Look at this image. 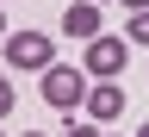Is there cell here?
<instances>
[{
  "mask_svg": "<svg viewBox=\"0 0 149 137\" xmlns=\"http://www.w3.org/2000/svg\"><path fill=\"white\" fill-rule=\"evenodd\" d=\"M124 6H130V13H149V0H124Z\"/></svg>",
  "mask_w": 149,
  "mask_h": 137,
  "instance_id": "obj_9",
  "label": "cell"
},
{
  "mask_svg": "<svg viewBox=\"0 0 149 137\" xmlns=\"http://www.w3.org/2000/svg\"><path fill=\"white\" fill-rule=\"evenodd\" d=\"M44 106H56V112H74V106H87V69L50 63V69H44Z\"/></svg>",
  "mask_w": 149,
  "mask_h": 137,
  "instance_id": "obj_1",
  "label": "cell"
},
{
  "mask_svg": "<svg viewBox=\"0 0 149 137\" xmlns=\"http://www.w3.org/2000/svg\"><path fill=\"white\" fill-rule=\"evenodd\" d=\"M25 137H44V131H25Z\"/></svg>",
  "mask_w": 149,
  "mask_h": 137,
  "instance_id": "obj_12",
  "label": "cell"
},
{
  "mask_svg": "<svg viewBox=\"0 0 149 137\" xmlns=\"http://www.w3.org/2000/svg\"><path fill=\"white\" fill-rule=\"evenodd\" d=\"M130 44H149V13H130V25H124Z\"/></svg>",
  "mask_w": 149,
  "mask_h": 137,
  "instance_id": "obj_6",
  "label": "cell"
},
{
  "mask_svg": "<svg viewBox=\"0 0 149 137\" xmlns=\"http://www.w3.org/2000/svg\"><path fill=\"white\" fill-rule=\"evenodd\" d=\"M62 31L68 37H100V0H74L62 13Z\"/></svg>",
  "mask_w": 149,
  "mask_h": 137,
  "instance_id": "obj_4",
  "label": "cell"
},
{
  "mask_svg": "<svg viewBox=\"0 0 149 137\" xmlns=\"http://www.w3.org/2000/svg\"><path fill=\"white\" fill-rule=\"evenodd\" d=\"M0 37H6V13H0Z\"/></svg>",
  "mask_w": 149,
  "mask_h": 137,
  "instance_id": "obj_10",
  "label": "cell"
},
{
  "mask_svg": "<svg viewBox=\"0 0 149 137\" xmlns=\"http://www.w3.org/2000/svg\"><path fill=\"white\" fill-rule=\"evenodd\" d=\"M137 137H149V125H137Z\"/></svg>",
  "mask_w": 149,
  "mask_h": 137,
  "instance_id": "obj_11",
  "label": "cell"
},
{
  "mask_svg": "<svg viewBox=\"0 0 149 137\" xmlns=\"http://www.w3.org/2000/svg\"><path fill=\"white\" fill-rule=\"evenodd\" d=\"M124 56H130V37H87V75H100V81H118V75H124Z\"/></svg>",
  "mask_w": 149,
  "mask_h": 137,
  "instance_id": "obj_3",
  "label": "cell"
},
{
  "mask_svg": "<svg viewBox=\"0 0 149 137\" xmlns=\"http://www.w3.org/2000/svg\"><path fill=\"white\" fill-rule=\"evenodd\" d=\"M87 112H93V119H118V112H124V87L118 81H100V87H87Z\"/></svg>",
  "mask_w": 149,
  "mask_h": 137,
  "instance_id": "obj_5",
  "label": "cell"
},
{
  "mask_svg": "<svg viewBox=\"0 0 149 137\" xmlns=\"http://www.w3.org/2000/svg\"><path fill=\"white\" fill-rule=\"evenodd\" d=\"M62 137H100V131H93V125H81V119H68V131Z\"/></svg>",
  "mask_w": 149,
  "mask_h": 137,
  "instance_id": "obj_8",
  "label": "cell"
},
{
  "mask_svg": "<svg viewBox=\"0 0 149 137\" xmlns=\"http://www.w3.org/2000/svg\"><path fill=\"white\" fill-rule=\"evenodd\" d=\"M6 112H13V81L0 75V119H6Z\"/></svg>",
  "mask_w": 149,
  "mask_h": 137,
  "instance_id": "obj_7",
  "label": "cell"
},
{
  "mask_svg": "<svg viewBox=\"0 0 149 137\" xmlns=\"http://www.w3.org/2000/svg\"><path fill=\"white\" fill-rule=\"evenodd\" d=\"M6 44V69H25V75H44L56 56H50V37L44 31H6L0 37Z\"/></svg>",
  "mask_w": 149,
  "mask_h": 137,
  "instance_id": "obj_2",
  "label": "cell"
},
{
  "mask_svg": "<svg viewBox=\"0 0 149 137\" xmlns=\"http://www.w3.org/2000/svg\"><path fill=\"white\" fill-rule=\"evenodd\" d=\"M100 6H106V0H100Z\"/></svg>",
  "mask_w": 149,
  "mask_h": 137,
  "instance_id": "obj_13",
  "label": "cell"
}]
</instances>
